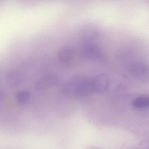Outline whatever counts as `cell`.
Here are the masks:
<instances>
[{
    "mask_svg": "<svg viewBox=\"0 0 149 149\" xmlns=\"http://www.w3.org/2000/svg\"><path fill=\"white\" fill-rule=\"evenodd\" d=\"M56 60L62 66L70 65L77 60H83L79 49L71 46H64L57 51Z\"/></svg>",
    "mask_w": 149,
    "mask_h": 149,
    "instance_id": "obj_1",
    "label": "cell"
},
{
    "mask_svg": "<svg viewBox=\"0 0 149 149\" xmlns=\"http://www.w3.org/2000/svg\"><path fill=\"white\" fill-rule=\"evenodd\" d=\"M79 49L83 60L100 62L106 60L103 51L93 43H83Z\"/></svg>",
    "mask_w": 149,
    "mask_h": 149,
    "instance_id": "obj_2",
    "label": "cell"
},
{
    "mask_svg": "<svg viewBox=\"0 0 149 149\" xmlns=\"http://www.w3.org/2000/svg\"><path fill=\"white\" fill-rule=\"evenodd\" d=\"M79 35L83 43H93L99 37L100 31L95 26L87 24L81 28Z\"/></svg>",
    "mask_w": 149,
    "mask_h": 149,
    "instance_id": "obj_3",
    "label": "cell"
},
{
    "mask_svg": "<svg viewBox=\"0 0 149 149\" xmlns=\"http://www.w3.org/2000/svg\"><path fill=\"white\" fill-rule=\"evenodd\" d=\"M94 92L92 79H88L84 77L75 89L73 95L77 97H83Z\"/></svg>",
    "mask_w": 149,
    "mask_h": 149,
    "instance_id": "obj_4",
    "label": "cell"
},
{
    "mask_svg": "<svg viewBox=\"0 0 149 149\" xmlns=\"http://www.w3.org/2000/svg\"><path fill=\"white\" fill-rule=\"evenodd\" d=\"M93 83L94 92L99 94H102L108 89L109 81L108 77L103 74H98L93 79Z\"/></svg>",
    "mask_w": 149,
    "mask_h": 149,
    "instance_id": "obj_5",
    "label": "cell"
},
{
    "mask_svg": "<svg viewBox=\"0 0 149 149\" xmlns=\"http://www.w3.org/2000/svg\"><path fill=\"white\" fill-rule=\"evenodd\" d=\"M132 105L136 109H144L149 107V97L141 96L135 99L132 101Z\"/></svg>",
    "mask_w": 149,
    "mask_h": 149,
    "instance_id": "obj_6",
    "label": "cell"
},
{
    "mask_svg": "<svg viewBox=\"0 0 149 149\" xmlns=\"http://www.w3.org/2000/svg\"><path fill=\"white\" fill-rule=\"evenodd\" d=\"M134 70L141 77L149 79V65L138 64Z\"/></svg>",
    "mask_w": 149,
    "mask_h": 149,
    "instance_id": "obj_7",
    "label": "cell"
}]
</instances>
